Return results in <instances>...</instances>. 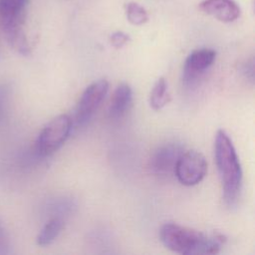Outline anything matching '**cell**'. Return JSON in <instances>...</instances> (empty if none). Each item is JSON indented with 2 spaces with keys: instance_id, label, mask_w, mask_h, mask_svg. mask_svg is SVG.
<instances>
[{
  "instance_id": "obj_1",
  "label": "cell",
  "mask_w": 255,
  "mask_h": 255,
  "mask_svg": "<svg viewBox=\"0 0 255 255\" xmlns=\"http://www.w3.org/2000/svg\"><path fill=\"white\" fill-rule=\"evenodd\" d=\"M164 247L183 255H212L219 252L224 237L221 234L208 235L176 223H165L159 230Z\"/></svg>"
},
{
  "instance_id": "obj_2",
  "label": "cell",
  "mask_w": 255,
  "mask_h": 255,
  "mask_svg": "<svg viewBox=\"0 0 255 255\" xmlns=\"http://www.w3.org/2000/svg\"><path fill=\"white\" fill-rule=\"evenodd\" d=\"M214 158L224 201L228 206H234L241 192L242 168L233 142L223 129H219L215 135Z\"/></svg>"
},
{
  "instance_id": "obj_3",
  "label": "cell",
  "mask_w": 255,
  "mask_h": 255,
  "mask_svg": "<svg viewBox=\"0 0 255 255\" xmlns=\"http://www.w3.org/2000/svg\"><path fill=\"white\" fill-rule=\"evenodd\" d=\"M29 0H0V23L9 46L18 54L29 56L31 47L24 31Z\"/></svg>"
},
{
  "instance_id": "obj_4",
  "label": "cell",
  "mask_w": 255,
  "mask_h": 255,
  "mask_svg": "<svg viewBox=\"0 0 255 255\" xmlns=\"http://www.w3.org/2000/svg\"><path fill=\"white\" fill-rule=\"evenodd\" d=\"M72 124V119L68 115H60L51 120L36 139L37 153L40 156H49L57 151L69 137Z\"/></svg>"
},
{
  "instance_id": "obj_5",
  "label": "cell",
  "mask_w": 255,
  "mask_h": 255,
  "mask_svg": "<svg viewBox=\"0 0 255 255\" xmlns=\"http://www.w3.org/2000/svg\"><path fill=\"white\" fill-rule=\"evenodd\" d=\"M206 172L207 161L204 155L197 150H187L178 156L173 173L182 185L193 186L205 177Z\"/></svg>"
},
{
  "instance_id": "obj_6",
  "label": "cell",
  "mask_w": 255,
  "mask_h": 255,
  "mask_svg": "<svg viewBox=\"0 0 255 255\" xmlns=\"http://www.w3.org/2000/svg\"><path fill=\"white\" fill-rule=\"evenodd\" d=\"M108 91L109 83L105 79L98 80L86 88L79 100L75 112V121L78 126L86 125L93 118L107 96Z\"/></svg>"
},
{
  "instance_id": "obj_7",
  "label": "cell",
  "mask_w": 255,
  "mask_h": 255,
  "mask_svg": "<svg viewBox=\"0 0 255 255\" xmlns=\"http://www.w3.org/2000/svg\"><path fill=\"white\" fill-rule=\"evenodd\" d=\"M216 58V52L212 49H198L188 55L184 62L182 81L185 86H193L205 71L212 66Z\"/></svg>"
},
{
  "instance_id": "obj_8",
  "label": "cell",
  "mask_w": 255,
  "mask_h": 255,
  "mask_svg": "<svg viewBox=\"0 0 255 255\" xmlns=\"http://www.w3.org/2000/svg\"><path fill=\"white\" fill-rule=\"evenodd\" d=\"M182 151V146L174 142L158 146L150 156L148 163L149 169L155 175H169L174 172L176 160Z\"/></svg>"
},
{
  "instance_id": "obj_9",
  "label": "cell",
  "mask_w": 255,
  "mask_h": 255,
  "mask_svg": "<svg viewBox=\"0 0 255 255\" xmlns=\"http://www.w3.org/2000/svg\"><path fill=\"white\" fill-rule=\"evenodd\" d=\"M199 10L223 23H231L240 16L241 9L234 0H203Z\"/></svg>"
},
{
  "instance_id": "obj_10",
  "label": "cell",
  "mask_w": 255,
  "mask_h": 255,
  "mask_svg": "<svg viewBox=\"0 0 255 255\" xmlns=\"http://www.w3.org/2000/svg\"><path fill=\"white\" fill-rule=\"evenodd\" d=\"M132 103V91L128 84H121L114 92L109 108V117L114 120L121 119L128 111Z\"/></svg>"
},
{
  "instance_id": "obj_11",
  "label": "cell",
  "mask_w": 255,
  "mask_h": 255,
  "mask_svg": "<svg viewBox=\"0 0 255 255\" xmlns=\"http://www.w3.org/2000/svg\"><path fill=\"white\" fill-rule=\"evenodd\" d=\"M64 227V221L61 217L55 216L47 221L37 236V244L47 246L52 244Z\"/></svg>"
},
{
  "instance_id": "obj_12",
  "label": "cell",
  "mask_w": 255,
  "mask_h": 255,
  "mask_svg": "<svg viewBox=\"0 0 255 255\" xmlns=\"http://www.w3.org/2000/svg\"><path fill=\"white\" fill-rule=\"evenodd\" d=\"M169 102L168 86L164 78H159L153 85L149 95V105L154 111L161 110Z\"/></svg>"
},
{
  "instance_id": "obj_13",
  "label": "cell",
  "mask_w": 255,
  "mask_h": 255,
  "mask_svg": "<svg viewBox=\"0 0 255 255\" xmlns=\"http://www.w3.org/2000/svg\"><path fill=\"white\" fill-rule=\"evenodd\" d=\"M125 12L128 21L134 25L140 26L148 21L147 11L138 3L130 1L125 5Z\"/></svg>"
},
{
  "instance_id": "obj_14",
  "label": "cell",
  "mask_w": 255,
  "mask_h": 255,
  "mask_svg": "<svg viewBox=\"0 0 255 255\" xmlns=\"http://www.w3.org/2000/svg\"><path fill=\"white\" fill-rule=\"evenodd\" d=\"M12 252L9 234L0 219V255H8Z\"/></svg>"
},
{
  "instance_id": "obj_15",
  "label": "cell",
  "mask_w": 255,
  "mask_h": 255,
  "mask_svg": "<svg viewBox=\"0 0 255 255\" xmlns=\"http://www.w3.org/2000/svg\"><path fill=\"white\" fill-rule=\"evenodd\" d=\"M129 36L123 31H116L110 36V43L116 49H121L129 42Z\"/></svg>"
},
{
  "instance_id": "obj_16",
  "label": "cell",
  "mask_w": 255,
  "mask_h": 255,
  "mask_svg": "<svg viewBox=\"0 0 255 255\" xmlns=\"http://www.w3.org/2000/svg\"><path fill=\"white\" fill-rule=\"evenodd\" d=\"M9 97V87L6 84H0V124L3 122L6 114Z\"/></svg>"
},
{
  "instance_id": "obj_17",
  "label": "cell",
  "mask_w": 255,
  "mask_h": 255,
  "mask_svg": "<svg viewBox=\"0 0 255 255\" xmlns=\"http://www.w3.org/2000/svg\"><path fill=\"white\" fill-rule=\"evenodd\" d=\"M241 73L243 76L253 83L254 81V61L253 59L247 60L241 67Z\"/></svg>"
}]
</instances>
